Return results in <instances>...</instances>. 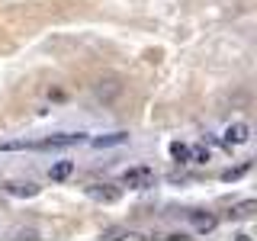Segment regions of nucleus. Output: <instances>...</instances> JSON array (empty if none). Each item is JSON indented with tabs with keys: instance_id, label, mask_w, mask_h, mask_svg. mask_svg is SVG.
I'll return each mask as SVG.
<instances>
[{
	"instance_id": "nucleus-15",
	"label": "nucleus",
	"mask_w": 257,
	"mask_h": 241,
	"mask_svg": "<svg viewBox=\"0 0 257 241\" xmlns=\"http://www.w3.org/2000/svg\"><path fill=\"white\" fill-rule=\"evenodd\" d=\"M13 235H16V238H39V231H36V228H16Z\"/></svg>"
},
{
	"instance_id": "nucleus-8",
	"label": "nucleus",
	"mask_w": 257,
	"mask_h": 241,
	"mask_svg": "<svg viewBox=\"0 0 257 241\" xmlns=\"http://www.w3.org/2000/svg\"><path fill=\"white\" fill-rule=\"evenodd\" d=\"M119 90H122V84H119L116 77H106V80H100V84H96V96H100V100H112Z\"/></svg>"
},
{
	"instance_id": "nucleus-7",
	"label": "nucleus",
	"mask_w": 257,
	"mask_h": 241,
	"mask_svg": "<svg viewBox=\"0 0 257 241\" xmlns=\"http://www.w3.org/2000/svg\"><path fill=\"white\" fill-rule=\"evenodd\" d=\"M74 174V161H55L52 167H48V177H52L55 183H61V180H68V177Z\"/></svg>"
},
{
	"instance_id": "nucleus-13",
	"label": "nucleus",
	"mask_w": 257,
	"mask_h": 241,
	"mask_svg": "<svg viewBox=\"0 0 257 241\" xmlns=\"http://www.w3.org/2000/svg\"><path fill=\"white\" fill-rule=\"evenodd\" d=\"M247 171H251V164H241V167H228V171L222 174V180H225V183H231V180H241V177H244Z\"/></svg>"
},
{
	"instance_id": "nucleus-11",
	"label": "nucleus",
	"mask_w": 257,
	"mask_h": 241,
	"mask_svg": "<svg viewBox=\"0 0 257 241\" xmlns=\"http://www.w3.org/2000/svg\"><path fill=\"white\" fill-rule=\"evenodd\" d=\"M171 158L177 161V164H190V145L174 142V145H171Z\"/></svg>"
},
{
	"instance_id": "nucleus-5",
	"label": "nucleus",
	"mask_w": 257,
	"mask_h": 241,
	"mask_svg": "<svg viewBox=\"0 0 257 241\" xmlns=\"http://www.w3.org/2000/svg\"><path fill=\"white\" fill-rule=\"evenodd\" d=\"M4 190L10 193V196H39V190H42V187L32 183V180H10Z\"/></svg>"
},
{
	"instance_id": "nucleus-3",
	"label": "nucleus",
	"mask_w": 257,
	"mask_h": 241,
	"mask_svg": "<svg viewBox=\"0 0 257 241\" xmlns=\"http://www.w3.org/2000/svg\"><path fill=\"white\" fill-rule=\"evenodd\" d=\"M251 142V126L247 123H228L225 126V132H222V145L225 148H238V145H247Z\"/></svg>"
},
{
	"instance_id": "nucleus-10",
	"label": "nucleus",
	"mask_w": 257,
	"mask_h": 241,
	"mask_svg": "<svg viewBox=\"0 0 257 241\" xmlns=\"http://www.w3.org/2000/svg\"><path fill=\"white\" fill-rule=\"evenodd\" d=\"M257 212V199H241V203L231 206V219H251Z\"/></svg>"
},
{
	"instance_id": "nucleus-4",
	"label": "nucleus",
	"mask_w": 257,
	"mask_h": 241,
	"mask_svg": "<svg viewBox=\"0 0 257 241\" xmlns=\"http://www.w3.org/2000/svg\"><path fill=\"white\" fill-rule=\"evenodd\" d=\"M87 196L96 199V203H116V199L122 196V190L112 187V183H90V187H87Z\"/></svg>"
},
{
	"instance_id": "nucleus-6",
	"label": "nucleus",
	"mask_w": 257,
	"mask_h": 241,
	"mask_svg": "<svg viewBox=\"0 0 257 241\" xmlns=\"http://www.w3.org/2000/svg\"><path fill=\"white\" fill-rule=\"evenodd\" d=\"M128 142V132H109V135H96L90 139L93 148H116V145H125Z\"/></svg>"
},
{
	"instance_id": "nucleus-2",
	"label": "nucleus",
	"mask_w": 257,
	"mask_h": 241,
	"mask_svg": "<svg viewBox=\"0 0 257 241\" xmlns=\"http://www.w3.org/2000/svg\"><path fill=\"white\" fill-rule=\"evenodd\" d=\"M155 180H158V174L151 171V167H145V164L128 167V171L122 174V187H128V190H151Z\"/></svg>"
},
{
	"instance_id": "nucleus-1",
	"label": "nucleus",
	"mask_w": 257,
	"mask_h": 241,
	"mask_svg": "<svg viewBox=\"0 0 257 241\" xmlns=\"http://www.w3.org/2000/svg\"><path fill=\"white\" fill-rule=\"evenodd\" d=\"M87 132H58V135H48V139L32 142L36 151H52V148H71V145H84Z\"/></svg>"
},
{
	"instance_id": "nucleus-12",
	"label": "nucleus",
	"mask_w": 257,
	"mask_h": 241,
	"mask_svg": "<svg viewBox=\"0 0 257 241\" xmlns=\"http://www.w3.org/2000/svg\"><path fill=\"white\" fill-rule=\"evenodd\" d=\"M209 158H212L209 145H196V148H190V161H193V164H206Z\"/></svg>"
},
{
	"instance_id": "nucleus-9",
	"label": "nucleus",
	"mask_w": 257,
	"mask_h": 241,
	"mask_svg": "<svg viewBox=\"0 0 257 241\" xmlns=\"http://www.w3.org/2000/svg\"><path fill=\"white\" fill-rule=\"evenodd\" d=\"M190 222H193V228L196 231H212L215 228V215H209V212H190Z\"/></svg>"
},
{
	"instance_id": "nucleus-14",
	"label": "nucleus",
	"mask_w": 257,
	"mask_h": 241,
	"mask_svg": "<svg viewBox=\"0 0 257 241\" xmlns=\"http://www.w3.org/2000/svg\"><path fill=\"white\" fill-rule=\"evenodd\" d=\"M26 148H32V142H26V139H13V142H0V151H26Z\"/></svg>"
}]
</instances>
